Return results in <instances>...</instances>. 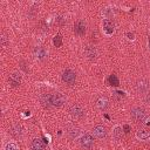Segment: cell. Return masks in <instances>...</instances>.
<instances>
[{"instance_id": "cell-12", "label": "cell", "mask_w": 150, "mask_h": 150, "mask_svg": "<svg viewBox=\"0 0 150 150\" xmlns=\"http://www.w3.org/2000/svg\"><path fill=\"white\" fill-rule=\"evenodd\" d=\"M149 82L146 81V80H141V81H138L137 82V86H136V88H137V91L138 93H148V90H149Z\"/></svg>"}, {"instance_id": "cell-3", "label": "cell", "mask_w": 150, "mask_h": 150, "mask_svg": "<svg viewBox=\"0 0 150 150\" xmlns=\"http://www.w3.org/2000/svg\"><path fill=\"white\" fill-rule=\"evenodd\" d=\"M62 80L67 84H74L76 81V74L71 69H66L62 74Z\"/></svg>"}, {"instance_id": "cell-1", "label": "cell", "mask_w": 150, "mask_h": 150, "mask_svg": "<svg viewBox=\"0 0 150 150\" xmlns=\"http://www.w3.org/2000/svg\"><path fill=\"white\" fill-rule=\"evenodd\" d=\"M64 97L62 94L60 93H55V94H49V103L53 107H62L64 103Z\"/></svg>"}, {"instance_id": "cell-21", "label": "cell", "mask_w": 150, "mask_h": 150, "mask_svg": "<svg viewBox=\"0 0 150 150\" xmlns=\"http://www.w3.org/2000/svg\"><path fill=\"white\" fill-rule=\"evenodd\" d=\"M121 136H122V128L116 127V128L114 129V137H115L116 139H120Z\"/></svg>"}, {"instance_id": "cell-10", "label": "cell", "mask_w": 150, "mask_h": 150, "mask_svg": "<svg viewBox=\"0 0 150 150\" xmlns=\"http://www.w3.org/2000/svg\"><path fill=\"white\" fill-rule=\"evenodd\" d=\"M102 25H103V29H104V33H105V34L110 35V34L114 33V23L111 22V20L104 19Z\"/></svg>"}, {"instance_id": "cell-29", "label": "cell", "mask_w": 150, "mask_h": 150, "mask_svg": "<svg viewBox=\"0 0 150 150\" xmlns=\"http://www.w3.org/2000/svg\"><path fill=\"white\" fill-rule=\"evenodd\" d=\"M149 48H150V39H149Z\"/></svg>"}, {"instance_id": "cell-27", "label": "cell", "mask_w": 150, "mask_h": 150, "mask_svg": "<svg viewBox=\"0 0 150 150\" xmlns=\"http://www.w3.org/2000/svg\"><path fill=\"white\" fill-rule=\"evenodd\" d=\"M145 101L150 104V93H148V95H146V97H145Z\"/></svg>"}, {"instance_id": "cell-11", "label": "cell", "mask_w": 150, "mask_h": 150, "mask_svg": "<svg viewBox=\"0 0 150 150\" xmlns=\"http://www.w3.org/2000/svg\"><path fill=\"white\" fill-rule=\"evenodd\" d=\"M9 83H11V86L12 87H18L20 83H21V75L20 74H18V73H13V74H11L9 75Z\"/></svg>"}, {"instance_id": "cell-14", "label": "cell", "mask_w": 150, "mask_h": 150, "mask_svg": "<svg viewBox=\"0 0 150 150\" xmlns=\"http://www.w3.org/2000/svg\"><path fill=\"white\" fill-rule=\"evenodd\" d=\"M30 149H32V150H45V144L42 143L41 139L34 138V139L30 142Z\"/></svg>"}, {"instance_id": "cell-7", "label": "cell", "mask_w": 150, "mask_h": 150, "mask_svg": "<svg viewBox=\"0 0 150 150\" xmlns=\"http://www.w3.org/2000/svg\"><path fill=\"white\" fill-rule=\"evenodd\" d=\"M74 32L77 35H84L86 33V23L83 20H77L74 25Z\"/></svg>"}, {"instance_id": "cell-28", "label": "cell", "mask_w": 150, "mask_h": 150, "mask_svg": "<svg viewBox=\"0 0 150 150\" xmlns=\"http://www.w3.org/2000/svg\"><path fill=\"white\" fill-rule=\"evenodd\" d=\"M127 35L129 36V39H134V34H131V33H128Z\"/></svg>"}, {"instance_id": "cell-20", "label": "cell", "mask_w": 150, "mask_h": 150, "mask_svg": "<svg viewBox=\"0 0 150 150\" xmlns=\"http://www.w3.org/2000/svg\"><path fill=\"white\" fill-rule=\"evenodd\" d=\"M53 43H54V46H56V47H60V46L62 45V38H61V35H60V34H57V35L54 38Z\"/></svg>"}, {"instance_id": "cell-18", "label": "cell", "mask_w": 150, "mask_h": 150, "mask_svg": "<svg viewBox=\"0 0 150 150\" xmlns=\"http://www.w3.org/2000/svg\"><path fill=\"white\" fill-rule=\"evenodd\" d=\"M108 81H109V83H110V86H114V87H117V86H120V81H118V79H117V76L116 75H110L109 76V79H108Z\"/></svg>"}, {"instance_id": "cell-26", "label": "cell", "mask_w": 150, "mask_h": 150, "mask_svg": "<svg viewBox=\"0 0 150 150\" xmlns=\"http://www.w3.org/2000/svg\"><path fill=\"white\" fill-rule=\"evenodd\" d=\"M123 129H124V132H125V134H128V132L130 131V128H129V125H124V127H123Z\"/></svg>"}, {"instance_id": "cell-25", "label": "cell", "mask_w": 150, "mask_h": 150, "mask_svg": "<svg viewBox=\"0 0 150 150\" xmlns=\"http://www.w3.org/2000/svg\"><path fill=\"white\" fill-rule=\"evenodd\" d=\"M114 94H115V96H116L117 98H122V97H124V96H125L123 91H115Z\"/></svg>"}, {"instance_id": "cell-17", "label": "cell", "mask_w": 150, "mask_h": 150, "mask_svg": "<svg viewBox=\"0 0 150 150\" xmlns=\"http://www.w3.org/2000/svg\"><path fill=\"white\" fill-rule=\"evenodd\" d=\"M79 135H80V130H79L77 128H70V129L68 130V136H69L71 139L77 138Z\"/></svg>"}, {"instance_id": "cell-15", "label": "cell", "mask_w": 150, "mask_h": 150, "mask_svg": "<svg viewBox=\"0 0 150 150\" xmlns=\"http://www.w3.org/2000/svg\"><path fill=\"white\" fill-rule=\"evenodd\" d=\"M12 134H13V136H15L16 138H20V137L22 136V134H23V128H22L20 124H14V125L12 127Z\"/></svg>"}, {"instance_id": "cell-16", "label": "cell", "mask_w": 150, "mask_h": 150, "mask_svg": "<svg viewBox=\"0 0 150 150\" xmlns=\"http://www.w3.org/2000/svg\"><path fill=\"white\" fill-rule=\"evenodd\" d=\"M136 136H137V138H139L142 141H146V139L150 138V131H148V130H138L136 132Z\"/></svg>"}, {"instance_id": "cell-9", "label": "cell", "mask_w": 150, "mask_h": 150, "mask_svg": "<svg viewBox=\"0 0 150 150\" xmlns=\"http://www.w3.org/2000/svg\"><path fill=\"white\" fill-rule=\"evenodd\" d=\"M93 132L97 138H104L107 136V130H105V128L103 125H96L93 129Z\"/></svg>"}, {"instance_id": "cell-4", "label": "cell", "mask_w": 150, "mask_h": 150, "mask_svg": "<svg viewBox=\"0 0 150 150\" xmlns=\"http://www.w3.org/2000/svg\"><path fill=\"white\" fill-rule=\"evenodd\" d=\"M80 144L81 146H83L84 149H90L94 145V138L91 135L89 134H84L81 138H80Z\"/></svg>"}, {"instance_id": "cell-8", "label": "cell", "mask_w": 150, "mask_h": 150, "mask_svg": "<svg viewBox=\"0 0 150 150\" xmlns=\"http://www.w3.org/2000/svg\"><path fill=\"white\" fill-rule=\"evenodd\" d=\"M84 55L89 59V60H95L97 56V50L94 46H87L84 48Z\"/></svg>"}, {"instance_id": "cell-22", "label": "cell", "mask_w": 150, "mask_h": 150, "mask_svg": "<svg viewBox=\"0 0 150 150\" xmlns=\"http://www.w3.org/2000/svg\"><path fill=\"white\" fill-rule=\"evenodd\" d=\"M0 40H1V46H2V47H6V46L9 43V41L7 40V38H6V35H5V34H2V35H1Z\"/></svg>"}, {"instance_id": "cell-13", "label": "cell", "mask_w": 150, "mask_h": 150, "mask_svg": "<svg viewBox=\"0 0 150 150\" xmlns=\"http://www.w3.org/2000/svg\"><path fill=\"white\" fill-rule=\"evenodd\" d=\"M96 105H97V108H100L101 110H105V109L109 107V101H108L107 97L100 96V97L96 100Z\"/></svg>"}, {"instance_id": "cell-23", "label": "cell", "mask_w": 150, "mask_h": 150, "mask_svg": "<svg viewBox=\"0 0 150 150\" xmlns=\"http://www.w3.org/2000/svg\"><path fill=\"white\" fill-rule=\"evenodd\" d=\"M5 150H18V148L14 143H7L5 145Z\"/></svg>"}, {"instance_id": "cell-5", "label": "cell", "mask_w": 150, "mask_h": 150, "mask_svg": "<svg viewBox=\"0 0 150 150\" xmlns=\"http://www.w3.org/2000/svg\"><path fill=\"white\" fill-rule=\"evenodd\" d=\"M69 112H70V115H71L73 117H75V118H80V117H82V116L84 115V110H83L82 107L79 105V104L71 105L70 109H69Z\"/></svg>"}, {"instance_id": "cell-2", "label": "cell", "mask_w": 150, "mask_h": 150, "mask_svg": "<svg viewBox=\"0 0 150 150\" xmlns=\"http://www.w3.org/2000/svg\"><path fill=\"white\" fill-rule=\"evenodd\" d=\"M131 118L136 122H143L145 118H146V112L143 108L141 107H137V108H134L131 110Z\"/></svg>"}, {"instance_id": "cell-19", "label": "cell", "mask_w": 150, "mask_h": 150, "mask_svg": "<svg viewBox=\"0 0 150 150\" xmlns=\"http://www.w3.org/2000/svg\"><path fill=\"white\" fill-rule=\"evenodd\" d=\"M41 102H42V104H43L45 107L49 108V107H50V103H49V94L42 95V96H41Z\"/></svg>"}, {"instance_id": "cell-6", "label": "cell", "mask_w": 150, "mask_h": 150, "mask_svg": "<svg viewBox=\"0 0 150 150\" xmlns=\"http://www.w3.org/2000/svg\"><path fill=\"white\" fill-rule=\"evenodd\" d=\"M33 55L38 60H43L47 56V50L43 47H41V46H36L33 49Z\"/></svg>"}, {"instance_id": "cell-24", "label": "cell", "mask_w": 150, "mask_h": 150, "mask_svg": "<svg viewBox=\"0 0 150 150\" xmlns=\"http://www.w3.org/2000/svg\"><path fill=\"white\" fill-rule=\"evenodd\" d=\"M64 22H66V20H64V19H63L61 15L56 18V23H57L59 26H63V25H64Z\"/></svg>"}]
</instances>
